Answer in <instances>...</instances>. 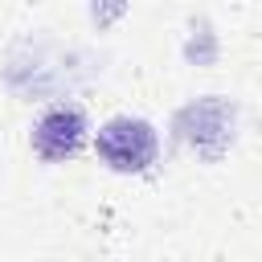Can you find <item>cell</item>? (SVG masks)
I'll use <instances>...</instances> for the list:
<instances>
[{
	"mask_svg": "<svg viewBox=\"0 0 262 262\" xmlns=\"http://www.w3.org/2000/svg\"><path fill=\"white\" fill-rule=\"evenodd\" d=\"M94 156L111 172H147L160 160V135L139 115H115L94 131Z\"/></svg>",
	"mask_w": 262,
	"mask_h": 262,
	"instance_id": "cell-1",
	"label": "cell"
},
{
	"mask_svg": "<svg viewBox=\"0 0 262 262\" xmlns=\"http://www.w3.org/2000/svg\"><path fill=\"white\" fill-rule=\"evenodd\" d=\"M90 135V119L78 102H57L49 111L37 115L33 131H29V147L45 160V164H61V160H74L82 151Z\"/></svg>",
	"mask_w": 262,
	"mask_h": 262,
	"instance_id": "cell-2",
	"label": "cell"
},
{
	"mask_svg": "<svg viewBox=\"0 0 262 262\" xmlns=\"http://www.w3.org/2000/svg\"><path fill=\"white\" fill-rule=\"evenodd\" d=\"M176 135L188 147L217 156L233 139V106H225L221 98H196L176 115Z\"/></svg>",
	"mask_w": 262,
	"mask_h": 262,
	"instance_id": "cell-3",
	"label": "cell"
}]
</instances>
